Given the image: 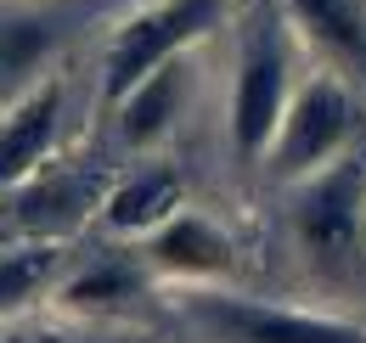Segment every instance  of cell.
<instances>
[{"label":"cell","instance_id":"obj_6","mask_svg":"<svg viewBox=\"0 0 366 343\" xmlns=\"http://www.w3.org/2000/svg\"><path fill=\"white\" fill-rule=\"evenodd\" d=\"M56 129H62V85L56 79H40L17 107H6V119H0V197L29 186L34 174H46Z\"/></svg>","mask_w":366,"mask_h":343},{"label":"cell","instance_id":"obj_8","mask_svg":"<svg viewBox=\"0 0 366 343\" xmlns=\"http://www.w3.org/2000/svg\"><path fill=\"white\" fill-rule=\"evenodd\" d=\"M175 214H186V180L169 164H147V169L124 174L107 197H102V225L113 237H141L152 242Z\"/></svg>","mask_w":366,"mask_h":343},{"label":"cell","instance_id":"obj_11","mask_svg":"<svg viewBox=\"0 0 366 343\" xmlns=\"http://www.w3.org/2000/svg\"><path fill=\"white\" fill-rule=\"evenodd\" d=\"M56 264H62V248H56V242H34V237L6 242V248H0V321L23 315V304L46 293Z\"/></svg>","mask_w":366,"mask_h":343},{"label":"cell","instance_id":"obj_10","mask_svg":"<svg viewBox=\"0 0 366 343\" xmlns=\"http://www.w3.org/2000/svg\"><path fill=\"white\" fill-rule=\"evenodd\" d=\"M287 17L327 56L366 68V6L361 0H287Z\"/></svg>","mask_w":366,"mask_h":343},{"label":"cell","instance_id":"obj_5","mask_svg":"<svg viewBox=\"0 0 366 343\" xmlns=\"http://www.w3.org/2000/svg\"><path fill=\"white\" fill-rule=\"evenodd\" d=\"M293 225H299V242L316 259H327V264L350 254L355 237H361V225H366V174H361V164L355 158H338V164H327L321 174H310Z\"/></svg>","mask_w":366,"mask_h":343},{"label":"cell","instance_id":"obj_3","mask_svg":"<svg viewBox=\"0 0 366 343\" xmlns=\"http://www.w3.org/2000/svg\"><path fill=\"white\" fill-rule=\"evenodd\" d=\"M350 129H355L350 90L338 85L332 74H316V79H305V85L293 90L287 119H282V129H276V141H271L265 169H271L276 180H310V174H321L344 152Z\"/></svg>","mask_w":366,"mask_h":343},{"label":"cell","instance_id":"obj_7","mask_svg":"<svg viewBox=\"0 0 366 343\" xmlns=\"http://www.w3.org/2000/svg\"><path fill=\"white\" fill-rule=\"evenodd\" d=\"M147 264L169 282H197L214 287L237 270V242L214 225L209 214H175L152 242H147Z\"/></svg>","mask_w":366,"mask_h":343},{"label":"cell","instance_id":"obj_1","mask_svg":"<svg viewBox=\"0 0 366 343\" xmlns=\"http://www.w3.org/2000/svg\"><path fill=\"white\" fill-rule=\"evenodd\" d=\"M226 11L231 0H158V6H141L136 17H124L102 56V101L119 107L147 74H158L164 62H175L197 40H209Z\"/></svg>","mask_w":366,"mask_h":343},{"label":"cell","instance_id":"obj_9","mask_svg":"<svg viewBox=\"0 0 366 343\" xmlns=\"http://www.w3.org/2000/svg\"><path fill=\"white\" fill-rule=\"evenodd\" d=\"M181 96H186V68H181V56H175V62H164L158 74H147V79L113 107L119 141H124V146H147V141H158L164 129L175 124Z\"/></svg>","mask_w":366,"mask_h":343},{"label":"cell","instance_id":"obj_4","mask_svg":"<svg viewBox=\"0 0 366 343\" xmlns=\"http://www.w3.org/2000/svg\"><path fill=\"white\" fill-rule=\"evenodd\" d=\"M197 321L220 343H366V327L316 315V309H282L259 299H231V293H197Z\"/></svg>","mask_w":366,"mask_h":343},{"label":"cell","instance_id":"obj_12","mask_svg":"<svg viewBox=\"0 0 366 343\" xmlns=\"http://www.w3.org/2000/svg\"><path fill=\"white\" fill-rule=\"evenodd\" d=\"M51 56V29L40 17H17V23H0V113L17 107L29 96V79L40 74V62Z\"/></svg>","mask_w":366,"mask_h":343},{"label":"cell","instance_id":"obj_2","mask_svg":"<svg viewBox=\"0 0 366 343\" xmlns=\"http://www.w3.org/2000/svg\"><path fill=\"white\" fill-rule=\"evenodd\" d=\"M293 101V51H287V29L276 11H259L242 56H237V79H231V152L242 164H265L271 141Z\"/></svg>","mask_w":366,"mask_h":343},{"label":"cell","instance_id":"obj_13","mask_svg":"<svg viewBox=\"0 0 366 343\" xmlns=\"http://www.w3.org/2000/svg\"><path fill=\"white\" fill-rule=\"evenodd\" d=\"M136 293H141V264L130 254H102V259H91L79 276H68L62 304H68V309H79V315H91V309L130 304Z\"/></svg>","mask_w":366,"mask_h":343},{"label":"cell","instance_id":"obj_14","mask_svg":"<svg viewBox=\"0 0 366 343\" xmlns=\"http://www.w3.org/2000/svg\"><path fill=\"white\" fill-rule=\"evenodd\" d=\"M0 343H102L85 332H68V327H40V321H0Z\"/></svg>","mask_w":366,"mask_h":343}]
</instances>
